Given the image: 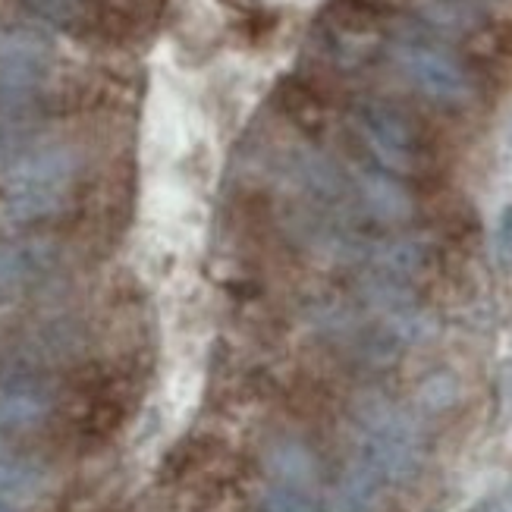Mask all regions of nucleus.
<instances>
[{"label":"nucleus","mask_w":512,"mask_h":512,"mask_svg":"<svg viewBox=\"0 0 512 512\" xmlns=\"http://www.w3.org/2000/svg\"><path fill=\"white\" fill-rule=\"evenodd\" d=\"M79 176V158L73 148L51 145L29 151L7 173L4 208L16 224H38L54 217L70 198Z\"/></svg>","instance_id":"f257e3e1"},{"label":"nucleus","mask_w":512,"mask_h":512,"mask_svg":"<svg viewBox=\"0 0 512 512\" xmlns=\"http://www.w3.org/2000/svg\"><path fill=\"white\" fill-rule=\"evenodd\" d=\"M362 142L393 173H421L431 164V139L421 123L390 101H359L352 110Z\"/></svg>","instance_id":"f03ea898"},{"label":"nucleus","mask_w":512,"mask_h":512,"mask_svg":"<svg viewBox=\"0 0 512 512\" xmlns=\"http://www.w3.org/2000/svg\"><path fill=\"white\" fill-rule=\"evenodd\" d=\"M362 456L359 462L381 481H406L421 465V440L412 418L384 399H368L359 409Z\"/></svg>","instance_id":"7ed1b4c3"},{"label":"nucleus","mask_w":512,"mask_h":512,"mask_svg":"<svg viewBox=\"0 0 512 512\" xmlns=\"http://www.w3.org/2000/svg\"><path fill=\"white\" fill-rule=\"evenodd\" d=\"M393 63L409 79V85L434 104L465 107L475 98L469 70L425 38H399L393 44Z\"/></svg>","instance_id":"20e7f679"},{"label":"nucleus","mask_w":512,"mask_h":512,"mask_svg":"<svg viewBox=\"0 0 512 512\" xmlns=\"http://www.w3.org/2000/svg\"><path fill=\"white\" fill-rule=\"evenodd\" d=\"M48 44L32 32H4L0 35V107L29 104L48 76Z\"/></svg>","instance_id":"39448f33"},{"label":"nucleus","mask_w":512,"mask_h":512,"mask_svg":"<svg viewBox=\"0 0 512 512\" xmlns=\"http://www.w3.org/2000/svg\"><path fill=\"white\" fill-rule=\"evenodd\" d=\"M60 249L48 239H0V299H13L51 280Z\"/></svg>","instance_id":"423d86ee"},{"label":"nucleus","mask_w":512,"mask_h":512,"mask_svg":"<svg viewBox=\"0 0 512 512\" xmlns=\"http://www.w3.org/2000/svg\"><path fill=\"white\" fill-rule=\"evenodd\" d=\"M54 412V393L38 377H13L0 387V431L38 428Z\"/></svg>","instance_id":"0eeeda50"},{"label":"nucleus","mask_w":512,"mask_h":512,"mask_svg":"<svg viewBox=\"0 0 512 512\" xmlns=\"http://www.w3.org/2000/svg\"><path fill=\"white\" fill-rule=\"evenodd\" d=\"M264 465L277 484H293V487H308L318 475L315 453H311L302 440H293V437H277L267 443Z\"/></svg>","instance_id":"6e6552de"},{"label":"nucleus","mask_w":512,"mask_h":512,"mask_svg":"<svg viewBox=\"0 0 512 512\" xmlns=\"http://www.w3.org/2000/svg\"><path fill=\"white\" fill-rule=\"evenodd\" d=\"M44 487V469L26 453H19L7 443H0V500L13 506L26 503L41 494Z\"/></svg>","instance_id":"1a4fd4ad"},{"label":"nucleus","mask_w":512,"mask_h":512,"mask_svg":"<svg viewBox=\"0 0 512 512\" xmlns=\"http://www.w3.org/2000/svg\"><path fill=\"white\" fill-rule=\"evenodd\" d=\"M359 192H362V202H365L368 214L381 217V220H403L412 211L409 192L399 186L390 173H381V170L365 173L359 183Z\"/></svg>","instance_id":"9d476101"},{"label":"nucleus","mask_w":512,"mask_h":512,"mask_svg":"<svg viewBox=\"0 0 512 512\" xmlns=\"http://www.w3.org/2000/svg\"><path fill=\"white\" fill-rule=\"evenodd\" d=\"M418 16L434 32H447V35H462L478 26V13L469 0H421Z\"/></svg>","instance_id":"9b49d317"},{"label":"nucleus","mask_w":512,"mask_h":512,"mask_svg":"<svg viewBox=\"0 0 512 512\" xmlns=\"http://www.w3.org/2000/svg\"><path fill=\"white\" fill-rule=\"evenodd\" d=\"M384 481L377 478L368 465L355 462V469L340 481L337 494H333V503H330V512H368L374 497H377V487Z\"/></svg>","instance_id":"f8f14e48"},{"label":"nucleus","mask_w":512,"mask_h":512,"mask_svg":"<svg viewBox=\"0 0 512 512\" xmlns=\"http://www.w3.org/2000/svg\"><path fill=\"white\" fill-rule=\"evenodd\" d=\"M26 4L60 29L82 32V29H92L98 22L95 0H26Z\"/></svg>","instance_id":"ddd939ff"},{"label":"nucleus","mask_w":512,"mask_h":512,"mask_svg":"<svg viewBox=\"0 0 512 512\" xmlns=\"http://www.w3.org/2000/svg\"><path fill=\"white\" fill-rule=\"evenodd\" d=\"M283 107L302 129L321 132V126H324V101L311 92L305 82H286L283 85Z\"/></svg>","instance_id":"4468645a"},{"label":"nucleus","mask_w":512,"mask_h":512,"mask_svg":"<svg viewBox=\"0 0 512 512\" xmlns=\"http://www.w3.org/2000/svg\"><path fill=\"white\" fill-rule=\"evenodd\" d=\"M261 512H324V509L315 497H311L308 487L274 481L261 491Z\"/></svg>","instance_id":"2eb2a0df"},{"label":"nucleus","mask_w":512,"mask_h":512,"mask_svg":"<svg viewBox=\"0 0 512 512\" xmlns=\"http://www.w3.org/2000/svg\"><path fill=\"white\" fill-rule=\"evenodd\" d=\"M494 255L503 271H512V205L500 211L497 233H494Z\"/></svg>","instance_id":"dca6fc26"},{"label":"nucleus","mask_w":512,"mask_h":512,"mask_svg":"<svg viewBox=\"0 0 512 512\" xmlns=\"http://www.w3.org/2000/svg\"><path fill=\"white\" fill-rule=\"evenodd\" d=\"M0 512H19L13 503H7V500H0Z\"/></svg>","instance_id":"f3484780"},{"label":"nucleus","mask_w":512,"mask_h":512,"mask_svg":"<svg viewBox=\"0 0 512 512\" xmlns=\"http://www.w3.org/2000/svg\"><path fill=\"white\" fill-rule=\"evenodd\" d=\"M475 512H484V506H481V509H475ZM487 512H497V509H494V506H487Z\"/></svg>","instance_id":"a211bd4d"}]
</instances>
